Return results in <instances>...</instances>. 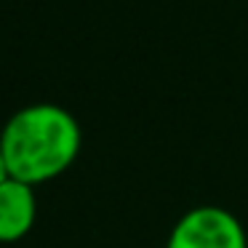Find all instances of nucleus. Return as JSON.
Listing matches in <instances>:
<instances>
[{"label":"nucleus","instance_id":"nucleus-1","mask_svg":"<svg viewBox=\"0 0 248 248\" xmlns=\"http://www.w3.org/2000/svg\"><path fill=\"white\" fill-rule=\"evenodd\" d=\"M83 147L80 123L59 104H30L14 112L0 131V152L8 176L30 187L62 176Z\"/></svg>","mask_w":248,"mask_h":248},{"label":"nucleus","instance_id":"nucleus-2","mask_svg":"<svg viewBox=\"0 0 248 248\" xmlns=\"http://www.w3.org/2000/svg\"><path fill=\"white\" fill-rule=\"evenodd\" d=\"M166 248H248V235L232 211L195 205L171 227Z\"/></svg>","mask_w":248,"mask_h":248},{"label":"nucleus","instance_id":"nucleus-3","mask_svg":"<svg viewBox=\"0 0 248 248\" xmlns=\"http://www.w3.org/2000/svg\"><path fill=\"white\" fill-rule=\"evenodd\" d=\"M38 219L35 187L16 179L0 184V243H19L27 237Z\"/></svg>","mask_w":248,"mask_h":248},{"label":"nucleus","instance_id":"nucleus-4","mask_svg":"<svg viewBox=\"0 0 248 248\" xmlns=\"http://www.w3.org/2000/svg\"><path fill=\"white\" fill-rule=\"evenodd\" d=\"M8 179L11 176H8V168H6V157H3V152H0V184L8 182Z\"/></svg>","mask_w":248,"mask_h":248}]
</instances>
